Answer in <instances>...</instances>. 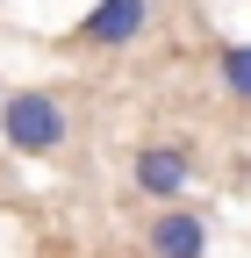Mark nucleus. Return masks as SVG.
Here are the masks:
<instances>
[{
    "mask_svg": "<svg viewBox=\"0 0 251 258\" xmlns=\"http://www.w3.org/2000/svg\"><path fill=\"white\" fill-rule=\"evenodd\" d=\"M0 144L15 158H57L72 144V108L50 86H15L0 93Z\"/></svg>",
    "mask_w": 251,
    "mask_h": 258,
    "instance_id": "obj_1",
    "label": "nucleus"
},
{
    "mask_svg": "<svg viewBox=\"0 0 251 258\" xmlns=\"http://www.w3.org/2000/svg\"><path fill=\"white\" fill-rule=\"evenodd\" d=\"M151 29V0H93V8L72 22V50H130Z\"/></svg>",
    "mask_w": 251,
    "mask_h": 258,
    "instance_id": "obj_2",
    "label": "nucleus"
},
{
    "mask_svg": "<svg viewBox=\"0 0 251 258\" xmlns=\"http://www.w3.org/2000/svg\"><path fill=\"white\" fill-rule=\"evenodd\" d=\"M144 258H208V215L186 208V201H151Z\"/></svg>",
    "mask_w": 251,
    "mask_h": 258,
    "instance_id": "obj_3",
    "label": "nucleus"
},
{
    "mask_svg": "<svg viewBox=\"0 0 251 258\" xmlns=\"http://www.w3.org/2000/svg\"><path fill=\"white\" fill-rule=\"evenodd\" d=\"M130 186L144 201H186V186H194V151L186 144H137L130 151Z\"/></svg>",
    "mask_w": 251,
    "mask_h": 258,
    "instance_id": "obj_4",
    "label": "nucleus"
},
{
    "mask_svg": "<svg viewBox=\"0 0 251 258\" xmlns=\"http://www.w3.org/2000/svg\"><path fill=\"white\" fill-rule=\"evenodd\" d=\"M215 79H223V93L237 108H251V43H223L215 50Z\"/></svg>",
    "mask_w": 251,
    "mask_h": 258,
    "instance_id": "obj_5",
    "label": "nucleus"
},
{
    "mask_svg": "<svg viewBox=\"0 0 251 258\" xmlns=\"http://www.w3.org/2000/svg\"><path fill=\"white\" fill-rule=\"evenodd\" d=\"M0 93H8V86H0Z\"/></svg>",
    "mask_w": 251,
    "mask_h": 258,
    "instance_id": "obj_6",
    "label": "nucleus"
}]
</instances>
